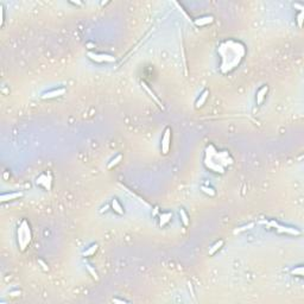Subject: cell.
<instances>
[{
	"instance_id": "cell-1",
	"label": "cell",
	"mask_w": 304,
	"mask_h": 304,
	"mask_svg": "<svg viewBox=\"0 0 304 304\" xmlns=\"http://www.w3.org/2000/svg\"><path fill=\"white\" fill-rule=\"evenodd\" d=\"M31 240V232H30V227L27 225L26 221H23L20 227L18 229V241L20 244V248L23 251L25 250V247L29 245Z\"/></svg>"
},
{
	"instance_id": "cell-2",
	"label": "cell",
	"mask_w": 304,
	"mask_h": 304,
	"mask_svg": "<svg viewBox=\"0 0 304 304\" xmlns=\"http://www.w3.org/2000/svg\"><path fill=\"white\" fill-rule=\"evenodd\" d=\"M170 141H171V128L166 127L165 131H164L163 138H162V152H163L164 154H166L169 152Z\"/></svg>"
},
{
	"instance_id": "cell-3",
	"label": "cell",
	"mask_w": 304,
	"mask_h": 304,
	"mask_svg": "<svg viewBox=\"0 0 304 304\" xmlns=\"http://www.w3.org/2000/svg\"><path fill=\"white\" fill-rule=\"evenodd\" d=\"M89 58H92L93 61L95 62H114L115 58L110 55H103V54H93V52H89L88 54Z\"/></svg>"
},
{
	"instance_id": "cell-4",
	"label": "cell",
	"mask_w": 304,
	"mask_h": 304,
	"mask_svg": "<svg viewBox=\"0 0 304 304\" xmlns=\"http://www.w3.org/2000/svg\"><path fill=\"white\" fill-rule=\"evenodd\" d=\"M65 93L64 88H58V89H54V90H49L46 93H44L42 95V99H52V98H57V96H61Z\"/></svg>"
},
{
	"instance_id": "cell-5",
	"label": "cell",
	"mask_w": 304,
	"mask_h": 304,
	"mask_svg": "<svg viewBox=\"0 0 304 304\" xmlns=\"http://www.w3.org/2000/svg\"><path fill=\"white\" fill-rule=\"evenodd\" d=\"M270 225L273 226V227H276L279 232H284V233H289V234H293V235H298V234H301V232L299 230H296V229H293V228H288V227H283V226H279L278 223H276V222H270Z\"/></svg>"
},
{
	"instance_id": "cell-6",
	"label": "cell",
	"mask_w": 304,
	"mask_h": 304,
	"mask_svg": "<svg viewBox=\"0 0 304 304\" xmlns=\"http://www.w3.org/2000/svg\"><path fill=\"white\" fill-rule=\"evenodd\" d=\"M267 90H269V87H267V86H264V87H261L260 89H259V92L257 93V103H258V105H261V103H262L264 99H265L266 94H267Z\"/></svg>"
},
{
	"instance_id": "cell-7",
	"label": "cell",
	"mask_w": 304,
	"mask_h": 304,
	"mask_svg": "<svg viewBox=\"0 0 304 304\" xmlns=\"http://www.w3.org/2000/svg\"><path fill=\"white\" fill-rule=\"evenodd\" d=\"M141 85H143V88H144V89H145V90H146V92H147V93H149V95H150V96H151V98L153 99V101H154V102H156V103H157V105H158V106H159V107H161V108L163 109L164 107H163V105H162V102H161V101H159V99L157 98V96H156V95H154V93H153V92H152L151 89H150V88L147 87V85H146V83H144V82H143V83H141Z\"/></svg>"
},
{
	"instance_id": "cell-8",
	"label": "cell",
	"mask_w": 304,
	"mask_h": 304,
	"mask_svg": "<svg viewBox=\"0 0 304 304\" xmlns=\"http://www.w3.org/2000/svg\"><path fill=\"white\" fill-rule=\"evenodd\" d=\"M23 194L22 193H11V194H4L1 196V201L2 202H6V201H12V200H16L18 197H20Z\"/></svg>"
},
{
	"instance_id": "cell-9",
	"label": "cell",
	"mask_w": 304,
	"mask_h": 304,
	"mask_svg": "<svg viewBox=\"0 0 304 304\" xmlns=\"http://www.w3.org/2000/svg\"><path fill=\"white\" fill-rule=\"evenodd\" d=\"M213 23V17L212 16H207V17H203V18H198L195 20V24L197 26H203V25H207V24H210Z\"/></svg>"
},
{
	"instance_id": "cell-10",
	"label": "cell",
	"mask_w": 304,
	"mask_h": 304,
	"mask_svg": "<svg viewBox=\"0 0 304 304\" xmlns=\"http://www.w3.org/2000/svg\"><path fill=\"white\" fill-rule=\"evenodd\" d=\"M208 94H209V90H204V92L201 94L200 99H198L197 102H196V107H197V108H200V107H202V106L204 105L207 98H208Z\"/></svg>"
},
{
	"instance_id": "cell-11",
	"label": "cell",
	"mask_w": 304,
	"mask_h": 304,
	"mask_svg": "<svg viewBox=\"0 0 304 304\" xmlns=\"http://www.w3.org/2000/svg\"><path fill=\"white\" fill-rule=\"evenodd\" d=\"M112 208L114 209V212H117V213L120 214V215L124 214V209H122V207L120 206L119 201H118L117 198H114V200L112 201Z\"/></svg>"
},
{
	"instance_id": "cell-12",
	"label": "cell",
	"mask_w": 304,
	"mask_h": 304,
	"mask_svg": "<svg viewBox=\"0 0 304 304\" xmlns=\"http://www.w3.org/2000/svg\"><path fill=\"white\" fill-rule=\"evenodd\" d=\"M223 246V240H220V241H217V242H215L213 246H212V248L209 250V254L210 255H213V254H215V252L216 251H219L221 247Z\"/></svg>"
},
{
	"instance_id": "cell-13",
	"label": "cell",
	"mask_w": 304,
	"mask_h": 304,
	"mask_svg": "<svg viewBox=\"0 0 304 304\" xmlns=\"http://www.w3.org/2000/svg\"><path fill=\"white\" fill-rule=\"evenodd\" d=\"M172 216V214H170V213H165V214H162L161 215V221H159V225L161 226H164V225H166L169 221H170V219Z\"/></svg>"
},
{
	"instance_id": "cell-14",
	"label": "cell",
	"mask_w": 304,
	"mask_h": 304,
	"mask_svg": "<svg viewBox=\"0 0 304 304\" xmlns=\"http://www.w3.org/2000/svg\"><path fill=\"white\" fill-rule=\"evenodd\" d=\"M98 251V245H92L87 251H85L83 252V255L85 257H89V255H93L95 252Z\"/></svg>"
},
{
	"instance_id": "cell-15",
	"label": "cell",
	"mask_w": 304,
	"mask_h": 304,
	"mask_svg": "<svg viewBox=\"0 0 304 304\" xmlns=\"http://www.w3.org/2000/svg\"><path fill=\"white\" fill-rule=\"evenodd\" d=\"M121 159H122V156H121V154H118V156L115 157V158H113V159H112V161L109 162V164H108V166H107V168H108V169H112L113 166L118 165Z\"/></svg>"
},
{
	"instance_id": "cell-16",
	"label": "cell",
	"mask_w": 304,
	"mask_h": 304,
	"mask_svg": "<svg viewBox=\"0 0 304 304\" xmlns=\"http://www.w3.org/2000/svg\"><path fill=\"white\" fill-rule=\"evenodd\" d=\"M179 215H181V219H182V222L184 226H188L189 225V219H188V215L186 213L184 212V209H181L179 210Z\"/></svg>"
},
{
	"instance_id": "cell-17",
	"label": "cell",
	"mask_w": 304,
	"mask_h": 304,
	"mask_svg": "<svg viewBox=\"0 0 304 304\" xmlns=\"http://www.w3.org/2000/svg\"><path fill=\"white\" fill-rule=\"evenodd\" d=\"M291 273L295 274V276L302 277V276H303V266H297V267H295L293 270H291Z\"/></svg>"
},
{
	"instance_id": "cell-18",
	"label": "cell",
	"mask_w": 304,
	"mask_h": 304,
	"mask_svg": "<svg viewBox=\"0 0 304 304\" xmlns=\"http://www.w3.org/2000/svg\"><path fill=\"white\" fill-rule=\"evenodd\" d=\"M202 189V191L203 193H206V194H208V195H210V196H214L215 195V191L212 189V188H208V186H202L201 188Z\"/></svg>"
},
{
	"instance_id": "cell-19",
	"label": "cell",
	"mask_w": 304,
	"mask_h": 304,
	"mask_svg": "<svg viewBox=\"0 0 304 304\" xmlns=\"http://www.w3.org/2000/svg\"><path fill=\"white\" fill-rule=\"evenodd\" d=\"M87 270L89 271V273L92 274V277L93 278H95V279H99V277H98V273H96V271L90 266V265H87Z\"/></svg>"
},
{
	"instance_id": "cell-20",
	"label": "cell",
	"mask_w": 304,
	"mask_h": 304,
	"mask_svg": "<svg viewBox=\"0 0 304 304\" xmlns=\"http://www.w3.org/2000/svg\"><path fill=\"white\" fill-rule=\"evenodd\" d=\"M302 18H303V12H301L298 14V18H297V22H298V26H302Z\"/></svg>"
},
{
	"instance_id": "cell-21",
	"label": "cell",
	"mask_w": 304,
	"mask_h": 304,
	"mask_svg": "<svg viewBox=\"0 0 304 304\" xmlns=\"http://www.w3.org/2000/svg\"><path fill=\"white\" fill-rule=\"evenodd\" d=\"M10 295L11 296H18V295H20V291H12V292H10Z\"/></svg>"
},
{
	"instance_id": "cell-22",
	"label": "cell",
	"mask_w": 304,
	"mask_h": 304,
	"mask_svg": "<svg viewBox=\"0 0 304 304\" xmlns=\"http://www.w3.org/2000/svg\"><path fill=\"white\" fill-rule=\"evenodd\" d=\"M39 264H42V265H43V269H44V270H45V271H48V267H46V265H45V264H44L43 261H42V260H39Z\"/></svg>"
},
{
	"instance_id": "cell-23",
	"label": "cell",
	"mask_w": 304,
	"mask_h": 304,
	"mask_svg": "<svg viewBox=\"0 0 304 304\" xmlns=\"http://www.w3.org/2000/svg\"><path fill=\"white\" fill-rule=\"evenodd\" d=\"M113 302H120V303H125V301H121V299H113Z\"/></svg>"
}]
</instances>
